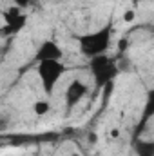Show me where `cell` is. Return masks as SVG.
Segmentation results:
<instances>
[{
  "instance_id": "9c48e42d",
  "label": "cell",
  "mask_w": 154,
  "mask_h": 156,
  "mask_svg": "<svg viewBox=\"0 0 154 156\" xmlns=\"http://www.w3.org/2000/svg\"><path fill=\"white\" fill-rule=\"evenodd\" d=\"M51 109H53V105H51L49 98H40V100H37V102L33 104V113H35L37 116H45V115H49Z\"/></svg>"
},
{
  "instance_id": "3957f363",
  "label": "cell",
  "mask_w": 154,
  "mask_h": 156,
  "mask_svg": "<svg viewBox=\"0 0 154 156\" xmlns=\"http://www.w3.org/2000/svg\"><path fill=\"white\" fill-rule=\"evenodd\" d=\"M89 71H91V76L94 78L96 87H105V85L113 83L114 78L118 76V73H120L118 64L109 55L91 58L89 60Z\"/></svg>"
},
{
  "instance_id": "8fae6325",
  "label": "cell",
  "mask_w": 154,
  "mask_h": 156,
  "mask_svg": "<svg viewBox=\"0 0 154 156\" xmlns=\"http://www.w3.org/2000/svg\"><path fill=\"white\" fill-rule=\"evenodd\" d=\"M37 0H13V5H16V7H20V9H26V7H29V5H33Z\"/></svg>"
},
{
  "instance_id": "5b68a950",
  "label": "cell",
  "mask_w": 154,
  "mask_h": 156,
  "mask_svg": "<svg viewBox=\"0 0 154 156\" xmlns=\"http://www.w3.org/2000/svg\"><path fill=\"white\" fill-rule=\"evenodd\" d=\"M64 55L65 53H64V49L58 42L47 38L38 45V49L35 53V62L38 64V62H44V60H64Z\"/></svg>"
},
{
  "instance_id": "8992f818",
  "label": "cell",
  "mask_w": 154,
  "mask_h": 156,
  "mask_svg": "<svg viewBox=\"0 0 154 156\" xmlns=\"http://www.w3.org/2000/svg\"><path fill=\"white\" fill-rule=\"evenodd\" d=\"M87 94V83L80 78H75L69 82L67 89H65V105L67 107H75L78 105Z\"/></svg>"
},
{
  "instance_id": "30bf717a",
  "label": "cell",
  "mask_w": 154,
  "mask_h": 156,
  "mask_svg": "<svg viewBox=\"0 0 154 156\" xmlns=\"http://www.w3.org/2000/svg\"><path fill=\"white\" fill-rule=\"evenodd\" d=\"M136 9L134 7H127L125 11H123V15H121V20L125 22V24H132V22H136Z\"/></svg>"
},
{
  "instance_id": "52a82bcc",
  "label": "cell",
  "mask_w": 154,
  "mask_h": 156,
  "mask_svg": "<svg viewBox=\"0 0 154 156\" xmlns=\"http://www.w3.org/2000/svg\"><path fill=\"white\" fill-rule=\"evenodd\" d=\"M154 118V89H149L145 93V102H143V109H142V118H140V129L136 133V136H140V131L142 127L151 120Z\"/></svg>"
},
{
  "instance_id": "7a4b0ae2",
  "label": "cell",
  "mask_w": 154,
  "mask_h": 156,
  "mask_svg": "<svg viewBox=\"0 0 154 156\" xmlns=\"http://www.w3.org/2000/svg\"><path fill=\"white\" fill-rule=\"evenodd\" d=\"M65 73H67V66L64 64V60H44L37 64V75H38L40 85L47 96L53 94L54 87L58 85V82L64 78Z\"/></svg>"
},
{
  "instance_id": "277c9868",
  "label": "cell",
  "mask_w": 154,
  "mask_h": 156,
  "mask_svg": "<svg viewBox=\"0 0 154 156\" xmlns=\"http://www.w3.org/2000/svg\"><path fill=\"white\" fill-rule=\"evenodd\" d=\"M26 20H27V16H26L24 9L11 5L9 9L4 11V33H9V35L20 33L26 27Z\"/></svg>"
},
{
  "instance_id": "ba28073f",
  "label": "cell",
  "mask_w": 154,
  "mask_h": 156,
  "mask_svg": "<svg viewBox=\"0 0 154 156\" xmlns=\"http://www.w3.org/2000/svg\"><path fill=\"white\" fill-rule=\"evenodd\" d=\"M132 149L136 156H154V140L136 136L132 142Z\"/></svg>"
},
{
  "instance_id": "7c38bea8",
  "label": "cell",
  "mask_w": 154,
  "mask_h": 156,
  "mask_svg": "<svg viewBox=\"0 0 154 156\" xmlns=\"http://www.w3.org/2000/svg\"><path fill=\"white\" fill-rule=\"evenodd\" d=\"M111 138H120V129H113L111 131Z\"/></svg>"
},
{
  "instance_id": "6da1fadb",
  "label": "cell",
  "mask_w": 154,
  "mask_h": 156,
  "mask_svg": "<svg viewBox=\"0 0 154 156\" xmlns=\"http://www.w3.org/2000/svg\"><path fill=\"white\" fill-rule=\"evenodd\" d=\"M78 42V51L85 56V58H96L102 55H107V49L111 45L113 38V27L111 24L93 31V33H85V35H78L75 37Z\"/></svg>"
}]
</instances>
